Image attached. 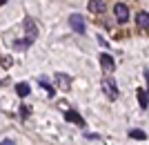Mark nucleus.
I'll use <instances>...</instances> for the list:
<instances>
[{"label":"nucleus","instance_id":"nucleus-1","mask_svg":"<svg viewBox=\"0 0 149 145\" xmlns=\"http://www.w3.org/2000/svg\"><path fill=\"white\" fill-rule=\"evenodd\" d=\"M102 92H105V96L109 101H116V98H118V85H116V81L111 78V74L107 76V78H102Z\"/></svg>","mask_w":149,"mask_h":145},{"label":"nucleus","instance_id":"nucleus-2","mask_svg":"<svg viewBox=\"0 0 149 145\" xmlns=\"http://www.w3.org/2000/svg\"><path fill=\"white\" fill-rule=\"evenodd\" d=\"M36 38H38V25L33 22V18H25V40L31 45Z\"/></svg>","mask_w":149,"mask_h":145},{"label":"nucleus","instance_id":"nucleus-3","mask_svg":"<svg viewBox=\"0 0 149 145\" xmlns=\"http://www.w3.org/2000/svg\"><path fill=\"white\" fill-rule=\"evenodd\" d=\"M69 27H71L76 34H85V32H87L85 18H82L80 13H71V16H69Z\"/></svg>","mask_w":149,"mask_h":145},{"label":"nucleus","instance_id":"nucleus-4","mask_svg":"<svg viewBox=\"0 0 149 145\" xmlns=\"http://www.w3.org/2000/svg\"><path fill=\"white\" fill-rule=\"evenodd\" d=\"M113 16H116L118 22H127L129 20V7L123 5V2H116L113 5Z\"/></svg>","mask_w":149,"mask_h":145},{"label":"nucleus","instance_id":"nucleus-5","mask_svg":"<svg viewBox=\"0 0 149 145\" xmlns=\"http://www.w3.org/2000/svg\"><path fill=\"white\" fill-rule=\"evenodd\" d=\"M56 83H58V89L60 92H69V87H71V78H69L67 74H62V71H56Z\"/></svg>","mask_w":149,"mask_h":145},{"label":"nucleus","instance_id":"nucleus-6","mask_svg":"<svg viewBox=\"0 0 149 145\" xmlns=\"http://www.w3.org/2000/svg\"><path fill=\"white\" fill-rule=\"evenodd\" d=\"M100 67H102V71H107V74H111L113 71V58L109 56V54H100Z\"/></svg>","mask_w":149,"mask_h":145},{"label":"nucleus","instance_id":"nucleus-7","mask_svg":"<svg viewBox=\"0 0 149 145\" xmlns=\"http://www.w3.org/2000/svg\"><path fill=\"white\" fill-rule=\"evenodd\" d=\"M65 118L71 120V123H76L78 127H85V120H82V116L76 112V109H67V112H65Z\"/></svg>","mask_w":149,"mask_h":145},{"label":"nucleus","instance_id":"nucleus-8","mask_svg":"<svg viewBox=\"0 0 149 145\" xmlns=\"http://www.w3.org/2000/svg\"><path fill=\"white\" fill-rule=\"evenodd\" d=\"M136 22H138V27H140V29H149V13H147V11H138Z\"/></svg>","mask_w":149,"mask_h":145},{"label":"nucleus","instance_id":"nucleus-9","mask_svg":"<svg viewBox=\"0 0 149 145\" xmlns=\"http://www.w3.org/2000/svg\"><path fill=\"white\" fill-rule=\"evenodd\" d=\"M89 11L91 13L105 11V0H89Z\"/></svg>","mask_w":149,"mask_h":145},{"label":"nucleus","instance_id":"nucleus-10","mask_svg":"<svg viewBox=\"0 0 149 145\" xmlns=\"http://www.w3.org/2000/svg\"><path fill=\"white\" fill-rule=\"evenodd\" d=\"M138 103H140V107H143V109H147L149 107V92L138 89Z\"/></svg>","mask_w":149,"mask_h":145},{"label":"nucleus","instance_id":"nucleus-11","mask_svg":"<svg viewBox=\"0 0 149 145\" xmlns=\"http://www.w3.org/2000/svg\"><path fill=\"white\" fill-rule=\"evenodd\" d=\"M29 85H27V83H18V85H16V94L20 96V98H25V96H29Z\"/></svg>","mask_w":149,"mask_h":145},{"label":"nucleus","instance_id":"nucleus-12","mask_svg":"<svg viewBox=\"0 0 149 145\" xmlns=\"http://www.w3.org/2000/svg\"><path fill=\"white\" fill-rule=\"evenodd\" d=\"M129 136H131V139H140V141H145V139H147V134H145L143 130H131V132H129Z\"/></svg>","mask_w":149,"mask_h":145},{"label":"nucleus","instance_id":"nucleus-13","mask_svg":"<svg viewBox=\"0 0 149 145\" xmlns=\"http://www.w3.org/2000/svg\"><path fill=\"white\" fill-rule=\"evenodd\" d=\"M0 145H16V143H13L11 139H5V141H2V143H0Z\"/></svg>","mask_w":149,"mask_h":145},{"label":"nucleus","instance_id":"nucleus-14","mask_svg":"<svg viewBox=\"0 0 149 145\" xmlns=\"http://www.w3.org/2000/svg\"><path fill=\"white\" fill-rule=\"evenodd\" d=\"M5 2H7V0H0V5H5Z\"/></svg>","mask_w":149,"mask_h":145},{"label":"nucleus","instance_id":"nucleus-15","mask_svg":"<svg viewBox=\"0 0 149 145\" xmlns=\"http://www.w3.org/2000/svg\"><path fill=\"white\" fill-rule=\"evenodd\" d=\"M2 85H5V81H0V87H2Z\"/></svg>","mask_w":149,"mask_h":145}]
</instances>
